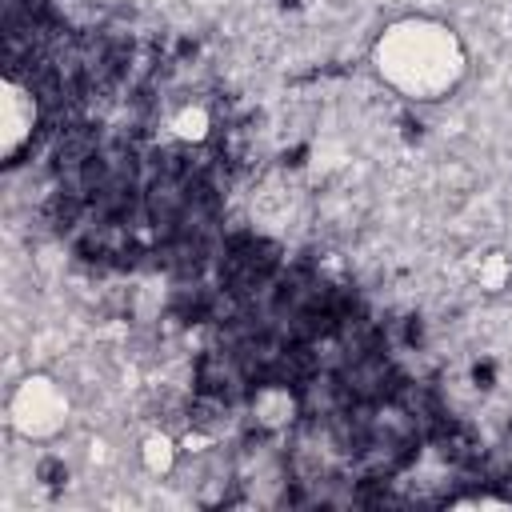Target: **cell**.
Listing matches in <instances>:
<instances>
[{
  "label": "cell",
  "mask_w": 512,
  "mask_h": 512,
  "mask_svg": "<svg viewBox=\"0 0 512 512\" xmlns=\"http://www.w3.org/2000/svg\"><path fill=\"white\" fill-rule=\"evenodd\" d=\"M372 68L396 96L412 104H436L464 84L468 48L448 20L412 12L380 28L372 40Z\"/></svg>",
  "instance_id": "cell-1"
},
{
  "label": "cell",
  "mask_w": 512,
  "mask_h": 512,
  "mask_svg": "<svg viewBox=\"0 0 512 512\" xmlns=\"http://www.w3.org/2000/svg\"><path fill=\"white\" fill-rule=\"evenodd\" d=\"M4 416L8 428L28 440V444H48L68 428L72 416V396L64 392V384L48 372H28L12 384L8 400H4Z\"/></svg>",
  "instance_id": "cell-2"
},
{
  "label": "cell",
  "mask_w": 512,
  "mask_h": 512,
  "mask_svg": "<svg viewBox=\"0 0 512 512\" xmlns=\"http://www.w3.org/2000/svg\"><path fill=\"white\" fill-rule=\"evenodd\" d=\"M36 120H40V108H36L32 88H24L16 76H4V84H0V156H4V164H16V156L32 144Z\"/></svg>",
  "instance_id": "cell-3"
},
{
  "label": "cell",
  "mask_w": 512,
  "mask_h": 512,
  "mask_svg": "<svg viewBox=\"0 0 512 512\" xmlns=\"http://www.w3.org/2000/svg\"><path fill=\"white\" fill-rule=\"evenodd\" d=\"M252 412H256V420H260L264 428H284V424L296 416V396H292L284 384H268V388L256 392Z\"/></svg>",
  "instance_id": "cell-4"
},
{
  "label": "cell",
  "mask_w": 512,
  "mask_h": 512,
  "mask_svg": "<svg viewBox=\"0 0 512 512\" xmlns=\"http://www.w3.org/2000/svg\"><path fill=\"white\" fill-rule=\"evenodd\" d=\"M140 456H144V468H148V472L164 476V472H172V464H176V444H172L164 432H152V436H144Z\"/></svg>",
  "instance_id": "cell-5"
},
{
  "label": "cell",
  "mask_w": 512,
  "mask_h": 512,
  "mask_svg": "<svg viewBox=\"0 0 512 512\" xmlns=\"http://www.w3.org/2000/svg\"><path fill=\"white\" fill-rule=\"evenodd\" d=\"M172 128H176V136H184V140H200L204 128H208V116H204V108H184V112L172 120Z\"/></svg>",
  "instance_id": "cell-6"
},
{
  "label": "cell",
  "mask_w": 512,
  "mask_h": 512,
  "mask_svg": "<svg viewBox=\"0 0 512 512\" xmlns=\"http://www.w3.org/2000/svg\"><path fill=\"white\" fill-rule=\"evenodd\" d=\"M456 508H504V500H496V496H468V500H456Z\"/></svg>",
  "instance_id": "cell-7"
}]
</instances>
